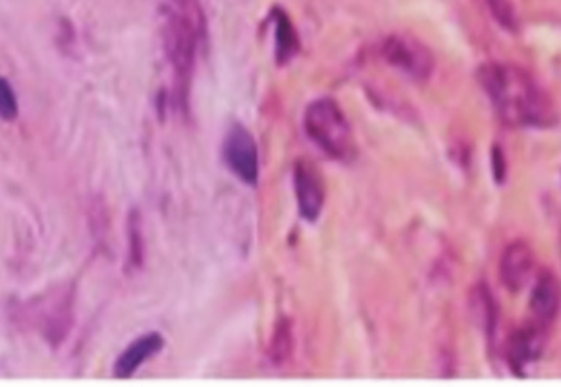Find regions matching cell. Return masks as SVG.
<instances>
[{
    "label": "cell",
    "instance_id": "cell-5",
    "mask_svg": "<svg viewBox=\"0 0 561 387\" xmlns=\"http://www.w3.org/2000/svg\"><path fill=\"white\" fill-rule=\"evenodd\" d=\"M224 160L235 176L248 186H256L260 178L258 146L247 128L233 125L224 142Z\"/></svg>",
    "mask_w": 561,
    "mask_h": 387
},
{
    "label": "cell",
    "instance_id": "cell-10",
    "mask_svg": "<svg viewBox=\"0 0 561 387\" xmlns=\"http://www.w3.org/2000/svg\"><path fill=\"white\" fill-rule=\"evenodd\" d=\"M163 347H165V338L161 337L160 333H146L120 355L115 363V376L120 379L130 378L143 363L153 358L156 353H160Z\"/></svg>",
    "mask_w": 561,
    "mask_h": 387
},
{
    "label": "cell",
    "instance_id": "cell-6",
    "mask_svg": "<svg viewBox=\"0 0 561 387\" xmlns=\"http://www.w3.org/2000/svg\"><path fill=\"white\" fill-rule=\"evenodd\" d=\"M294 191H296L297 209L302 219L315 222L324 209L325 191L314 164L309 161H297L294 166Z\"/></svg>",
    "mask_w": 561,
    "mask_h": 387
},
{
    "label": "cell",
    "instance_id": "cell-9",
    "mask_svg": "<svg viewBox=\"0 0 561 387\" xmlns=\"http://www.w3.org/2000/svg\"><path fill=\"white\" fill-rule=\"evenodd\" d=\"M534 269V253L524 242H514L507 246L499 263L501 283L507 291L517 292L529 283Z\"/></svg>",
    "mask_w": 561,
    "mask_h": 387
},
{
    "label": "cell",
    "instance_id": "cell-11",
    "mask_svg": "<svg viewBox=\"0 0 561 387\" xmlns=\"http://www.w3.org/2000/svg\"><path fill=\"white\" fill-rule=\"evenodd\" d=\"M271 22L274 27V58L279 66H284L296 58L301 50V41L294 23L281 7L271 10Z\"/></svg>",
    "mask_w": 561,
    "mask_h": 387
},
{
    "label": "cell",
    "instance_id": "cell-14",
    "mask_svg": "<svg viewBox=\"0 0 561 387\" xmlns=\"http://www.w3.org/2000/svg\"><path fill=\"white\" fill-rule=\"evenodd\" d=\"M488 5L494 19L501 23L502 28H506L509 32H516V12L512 9V4L509 0H488Z\"/></svg>",
    "mask_w": 561,
    "mask_h": 387
},
{
    "label": "cell",
    "instance_id": "cell-13",
    "mask_svg": "<svg viewBox=\"0 0 561 387\" xmlns=\"http://www.w3.org/2000/svg\"><path fill=\"white\" fill-rule=\"evenodd\" d=\"M493 302V297L486 291V287L476 289L473 306L476 307V315L481 319V324L488 335L494 332V324H496V309H494Z\"/></svg>",
    "mask_w": 561,
    "mask_h": 387
},
{
    "label": "cell",
    "instance_id": "cell-15",
    "mask_svg": "<svg viewBox=\"0 0 561 387\" xmlns=\"http://www.w3.org/2000/svg\"><path fill=\"white\" fill-rule=\"evenodd\" d=\"M17 115V101L9 82L0 79V117L5 120L15 119Z\"/></svg>",
    "mask_w": 561,
    "mask_h": 387
},
{
    "label": "cell",
    "instance_id": "cell-7",
    "mask_svg": "<svg viewBox=\"0 0 561 387\" xmlns=\"http://www.w3.org/2000/svg\"><path fill=\"white\" fill-rule=\"evenodd\" d=\"M545 340L547 328L535 322H530L512 333L511 340L507 343V358L517 374L522 376L525 369L539 360L545 348Z\"/></svg>",
    "mask_w": 561,
    "mask_h": 387
},
{
    "label": "cell",
    "instance_id": "cell-12",
    "mask_svg": "<svg viewBox=\"0 0 561 387\" xmlns=\"http://www.w3.org/2000/svg\"><path fill=\"white\" fill-rule=\"evenodd\" d=\"M292 348H294V335H292L291 320L288 317H279L274 325L270 348H268L271 363L283 366L291 358Z\"/></svg>",
    "mask_w": 561,
    "mask_h": 387
},
{
    "label": "cell",
    "instance_id": "cell-3",
    "mask_svg": "<svg viewBox=\"0 0 561 387\" xmlns=\"http://www.w3.org/2000/svg\"><path fill=\"white\" fill-rule=\"evenodd\" d=\"M304 128L312 142L332 160L350 161L356 155L352 125L342 107L330 97L307 105Z\"/></svg>",
    "mask_w": 561,
    "mask_h": 387
},
{
    "label": "cell",
    "instance_id": "cell-2",
    "mask_svg": "<svg viewBox=\"0 0 561 387\" xmlns=\"http://www.w3.org/2000/svg\"><path fill=\"white\" fill-rule=\"evenodd\" d=\"M206 38V20L199 0H169L166 9L165 50L179 81L191 78L197 50Z\"/></svg>",
    "mask_w": 561,
    "mask_h": 387
},
{
    "label": "cell",
    "instance_id": "cell-8",
    "mask_svg": "<svg viewBox=\"0 0 561 387\" xmlns=\"http://www.w3.org/2000/svg\"><path fill=\"white\" fill-rule=\"evenodd\" d=\"M532 322L547 328L557 319L561 309V284L555 274L542 271L530 294Z\"/></svg>",
    "mask_w": 561,
    "mask_h": 387
},
{
    "label": "cell",
    "instance_id": "cell-16",
    "mask_svg": "<svg viewBox=\"0 0 561 387\" xmlns=\"http://www.w3.org/2000/svg\"><path fill=\"white\" fill-rule=\"evenodd\" d=\"M493 171L494 178H496L498 183H501L502 179H504V174H506V160H504V155H502L499 146H494L493 150Z\"/></svg>",
    "mask_w": 561,
    "mask_h": 387
},
{
    "label": "cell",
    "instance_id": "cell-4",
    "mask_svg": "<svg viewBox=\"0 0 561 387\" xmlns=\"http://www.w3.org/2000/svg\"><path fill=\"white\" fill-rule=\"evenodd\" d=\"M381 56L386 63L414 81H427L434 73L432 51L422 41L409 35L396 33L386 38L381 45Z\"/></svg>",
    "mask_w": 561,
    "mask_h": 387
},
{
    "label": "cell",
    "instance_id": "cell-1",
    "mask_svg": "<svg viewBox=\"0 0 561 387\" xmlns=\"http://www.w3.org/2000/svg\"><path fill=\"white\" fill-rule=\"evenodd\" d=\"M478 81L501 122L516 128H548L558 122L557 109L527 71L514 64H484Z\"/></svg>",
    "mask_w": 561,
    "mask_h": 387
}]
</instances>
